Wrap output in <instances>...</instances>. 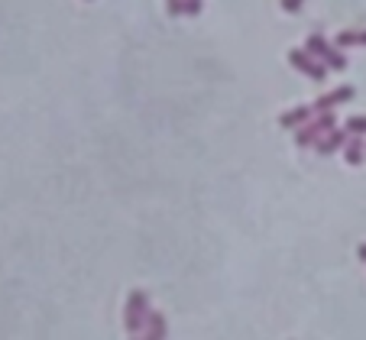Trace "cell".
<instances>
[{"label":"cell","mask_w":366,"mask_h":340,"mask_svg":"<svg viewBox=\"0 0 366 340\" xmlns=\"http://www.w3.org/2000/svg\"><path fill=\"white\" fill-rule=\"evenodd\" d=\"M150 295L143 292V289H133L130 295H127V302H123V327H127V334L130 337H140L143 327H146V321H150Z\"/></svg>","instance_id":"6da1fadb"},{"label":"cell","mask_w":366,"mask_h":340,"mask_svg":"<svg viewBox=\"0 0 366 340\" xmlns=\"http://www.w3.org/2000/svg\"><path fill=\"white\" fill-rule=\"evenodd\" d=\"M305 52L315 56L318 62H324L331 72H344V68H347V56H344V49H337L334 42H328L324 36H318V33L305 39Z\"/></svg>","instance_id":"7a4b0ae2"},{"label":"cell","mask_w":366,"mask_h":340,"mask_svg":"<svg viewBox=\"0 0 366 340\" xmlns=\"http://www.w3.org/2000/svg\"><path fill=\"white\" fill-rule=\"evenodd\" d=\"M289 62H292V68H295L299 75L311 78L315 85H324V81H328V72H331V68L324 65V62H318L315 56H308L305 49H292V52H289Z\"/></svg>","instance_id":"3957f363"},{"label":"cell","mask_w":366,"mask_h":340,"mask_svg":"<svg viewBox=\"0 0 366 340\" xmlns=\"http://www.w3.org/2000/svg\"><path fill=\"white\" fill-rule=\"evenodd\" d=\"M353 95H357V88L353 85H340V88H334V91H324V95L315 101V113H328V111H337L340 104H350L353 101Z\"/></svg>","instance_id":"277c9868"},{"label":"cell","mask_w":366,"mask_h":340,"mask_svg":"<svg viewBox=\"0 0 366 340\" xmlns=\"http://www.w3.org/2000/svg\"><path fill=\"white\" fill-rule=\"evenodd\" d=\"M347 143H350V133L344 130V127H337V130H331L321 136V143L315 146V149L321 152V156H334V152H344L347 149Z\"/></svg>","instance_id":"5b68a950"},{"label":"cell","mask_w":366,"mask_h":340,"mask_svg":"<svg viewBox=\"0 0 366 340\" xmlns=\"http://www.w3.org/2000/svg\"><path fill=\"white\" fill-rule=\"evenodd\" d=\"M311 117H315V107H311V104H299V107H292V111L282 113L279 123H282V130H299V127H305Z\"/></svg>","instance_id":"8992f818"},{"label":"cell","mask_w":366,"mask_h":340,"mask_svg":"<svg viewBox=\"0 0 366 340\" xmlns=\"http://www.w3.org/2000/svg\"><path fill=\"white\" fill-rule=\"evenodd\" d=\"M169 337V321L162 311H150V321L143 327V340H166Z\"/></svg>","instance_id":"52a82bcc"},{"label":"cell","mask_w":366,"mask_h":340,"mask_svg":"<svg viewBox=\"0 0 366 340\" xmlns=\"http://www.w3.org/2000/svg\"><path fill=\"white\" fill-rule=\"evenodd\" d=\"M340 156H344V162H347V165H363V159H366V143H363V136H350L347 149L340 152Z\"/></svg>","instance_id":"ba28073f"},{"label":"cell","mask_w":366,"mask_h":340,"mask_svg":"<svg viewBox=\"0 0 366 340\" xmlns=\"http://www.w3.org/2000/svg\"><path fill=\"white\" fill-rule=\"evenodd\" d=\"M337 49H350V46H366V29H344L337 33Z\"/></svg>","instance_id":"9c48e42d"},{"label":"cell","mask_w":366,"mask_h":340,"mask_svg":"<svg viewBox=\"0 0 366 340\" xmlns=\"http://www.w3.org/2000/svg\"><path fill=\"white\" fill-rule=\"evenodd\" d=\"M295 143H299V146H318V143H321V130L308 120L305 127H299V130H295Z\"/></svg>","instance_id":"30bf717a"},{"label":"cell","mask_w":366,"mask_h":340,"mask_svg":"<svg viewBox=\"0 0 366 340\" xmlns=\"http://www.w3.org/2000/svg\"><path fill=\"white\" fill-rule=\"evenodd\" d=\"M311 123H315V127L321 130V136H324V133L337 130V113H334V111H328V113H315V117H311Z\"/></svg>","instance_id":"8fae6325"},{"label":"cell","mask_w":366,"mask_h":340,"mask_svg":"<svg viewBox=\"0 0 366 340\" xmlns=\"http://www.w3.org/2000/svg\"><path fill=\"white\" fill-rule=\"evenodd\" d=\"M344 130H347L350 136H366V113H353V117H347V120H344Z\"/></svg>","instance_id":"7c38bea8"},{"label":"cell","mask_w":366,"mask_h":340,"mask_svg":"<svg viewBox=\"0 0 366 340\" xmlns=\"http://www.w3.org/2000/svg\"><path fill=\"white\" fill-rule=\"evenodd\" d=\"M166 10H169V17H182L185 13V0H166Z\"/></svg>","instance_id":"4fadbf2b"},{"label":"cell","mask_w":366,"mask_h":340,"mask_svg":"<svg viewBox=\"0 0 366 340\" xmlns=\"http://www.w3.org/2000/svg\"><path fill=\"white\" fill-rule=\"evenodd\" d=\"M205 7V0H185V17H198Z\"/></svg>","instance_id":"5bb4252c"},{"label":"cell","mask_w":366,"mask_h":340,"mask_svg":"<svg viewBox=\"0 0 366 340\" xmlns=\"http://www.w3.org/2000/svg\"><path fill=\"white\" fill-rule=\"evenodd\" d=\"M282 3V10H285V13H299L301 7H305V0H279Z\"/></svg>","instance_id":"9a60e30c"},{"label":"cell","mask_w":366,"mask_h":340,"mask_svg":"<svg viewBox=\"0 0 366 340\" xmlns=\"http://www.w3.org/2000/svg\"><path fill=\"white\" fill-rule=\"evenodd\" d=\"M357 256H360V263H366V243L357 246Z\"/></svg>","instance_id":"2e32d148"},{"label":"cell","mask_w":366,"mask_h":340,"mask_svg":"<svg viewBox=\"0 0 366 340\" xmlns=\"http://www.w3.org/2000/svg\"><path fill=\"white\" fill-rule=\"evenodd\" d=\"M130 340H143V337H130Z\"/></svg>","instance_id":"e0dca14e"}]
</instances>
